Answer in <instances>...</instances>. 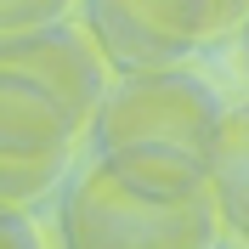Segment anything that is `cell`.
I'll list each match as a JSON object with an SVG mask.
<instances>
[{
  "instance_id": "cell-1",
  "label": "cell",
  "mask_w": 249,
  "mask_h": 249,
  "mask_svg": "<svg viewBox=\"0 0 249 249\" xmlns=\"http://www.w3.org/2000/svg\"><path fill=\"white\" fill-rule=\"evenodd\" d=\"M227 108L204 79L164 68V74L119 79L91 119V159L113 170L136 193L193 198L210 193Z\"/></svg>"
},
{
  "instance_id": "cell-2",
  "label": "cell",
  "mask_w": 249,
  "mask_h": 249,
  "mask_svg": "<svg viewBox=\"0 0 249 249\" xmlns=\"http://www.w3.org/2000/svg\"><path fill=\"white\" fill-rule=\"evenodd\" d=\"M215 232L221 210L210 193L193 198L136 193L96 159L68 181L57 210L62 249H215Z\"/></svg>"
},
{
  "instance_id": "cell-3",
  "label": "cell",
  "mask_w": 249,
  "mask_h": 249,
  "mask_svg": "<svg viewBox=\"0 0 249 249\" xmlns=\"http://www.w3.org/2000/svg\"><path fill=\"white\" fill-rule=\"evenodd\" d=\"M85 34L113 74H164L210 40L215 0H85Z\"/></svg>"
},
{
  "instance_id": "cell-4",
  "label": "cell",
  "mask_w": 249,
  "mask_h": 249,
  "mask_svg": "<svg viewBox=\"0 0 249 249\" xmlns=\"http://www.w3.org/2000/svg\"><path fill=\"white\" fill-rule=\"evenodd\" d=\"M85 124L23 74H0V210H23L62 170Z\"/></svg>"
},
{
  "instance_id": "cell-5",
  "label": "cell",
  "mask_w": 249,
  "mask_h": 249,
  "mask_svg": "<svg viewBox=\"0 0 249 249\" xmlns=\"http://www.w3.org/2000/svg\"><path fill=\"white\" fill-rule=\"evenodd\" d=\"M0 74H23L40 91H51L62 108L91 130L102 96H108V57L96 51L91 34L68 29V23H46L29 34H0Z\"/></svg>"
},
{
  "instance_id": "cell-6",
  "label": "cell",
  "mask_w": 249,
  "mask_h": 249,
  "mask_svg": "<svg viewBox=\"0 0 249 249\" xmlns=\"http://www.w3.org/2000/svg\"><path fill=\"white\" fill-rule=\"evenodd\" d=\"M210 198L221 210V227L249 244V102L244 108H227L215 170H210Z\"/></svg>"
},
{
  "instance_id": "cell-7",
  "label": "cell",
  "mask_w": 249,
  "mask_h": 249,
  "mask_svg": "<svg viewBox=\"0 0 249 249\" xmlns=\"http://www.w3.org/2000/svg\"><path fill=\"white\" fill-rule=\"evenodd\" d=\"M68 0H0V34H29L46 29V23H62Z\"/></svg>"
},
{
  "instance_id": "cell-8",
  "label": "cell",
  "mask_w": 249,
  "mask_h": 249,
  "mask_svg": "<svg viewBox=\"0 0 249 249\" xmlns=\"http://www.w3.org/2000/svg\"><path fill=\"white\" fill-rule=\"evenodd\" d=\"M0 232H6V249H40V238H34L23 210H0Z\"/></svg>"
},
{
  "instance_id": "cell-9",
  "label": "cell",
  "mask_w": 249,
  "mask_h": 249,
  "mask_svg": "<svg viewBox=\"0 0 249 249\" xmlns=\"http://www.w3.org/2000/svg\"><path fill=\"white\" fill-rule=\"evenodd\" d=\"M244 17H249V0H215V29H244Z\"/></svg>"
},
{
  "instance_id": "cell-10",
  "label": "cell",
  "mask_w": 249,
  "mask_h": 249,
  "mask_svg": "<svg viewBox=\"0 0 249 249\" xmlns=\"http://www.w3.org/2000/svg\"><path fill=\"white\" fill-rule=\"evenodd\" d=\"M238 34H244V68H249V17H244V29H238Z\"/></svg>"
}]
</instances>
